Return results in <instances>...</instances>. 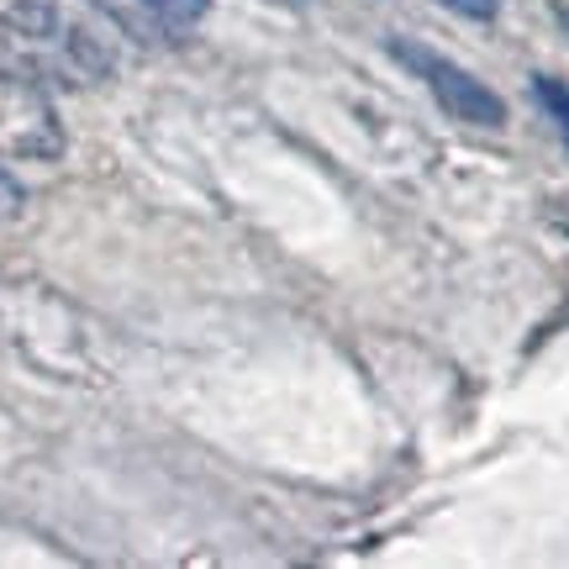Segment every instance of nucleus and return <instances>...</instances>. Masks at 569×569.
<instances>
[{
  "instance_id": "5",
  "label": "nucleus",
  "mask_w": 569,
  "mask_h": 569,
  "mask_svg": "<svg viewBox=\"0 0 569 569\" xmlns=\"http://www.w3.org/2000/svg\"><path fill=\"white\" fill-rule=\"evenodd\" d=\"M532 101L543 106V117L559 127V138L569 142V84L553 74H532Z\"/></svg>"
},
{
  "instance_id": "2",
  "label": "nucleus",
  "mask_w": 569,
  "mask_h": 569,
  "mask_svg": "<svg viewBox=\"0 0 569 569\" xmlns=\"http://www.w3.org/2000/svg\"><path fill=\"white\" fill-rule=\"evenodd\" d=\"M390 59L401 63L411 80H422V90L443 106L453 122H465V127L507 122V101H501L486 80H475L465 63H453L448 53H438V48H427V42H417V38H390Z\"/></svg>"
},
{
  "instance_id": "7",
  "label": "nucleus",
  "mask_w": 569,
  "mask_h": 569,
  "mask_svg": "<svg viewBox=\"0 0 569 569\" xmlns=\"http://www.w3.org/2000/svg\"><path fill=\"white\" fill-rule=\"evenodd\" d=\"M553 17H559V27H565V38H569V6H565V0L553 6Z\"/></svg>"
},
{
  "instance_id": "4",
  "label": "nucleus",
  "mask_w": 569,
  "mask_h": 569,
  "mask_svg": "<svg viewBox=\"0 0 569 569\" xmlns=\"http://www.w3.org/2000/svg\"><path fill=\"white\" fill-rule=\"evenodd\" d=\"M127 11H138L142 21H153L163 32H190V27H201L206 11H211V0H122Z\"/></svg>"
},
{
  "instance_id": "6",
  "label": "nucleus",
  "mask_w": 569,
  "mask_h": 569,
  "mask_svg": "<svg viewBox=\"0 0 569 569\" xmlns=\"http://www.w3.org/2000/svg\"><path fill=\"white\" fill-rule=\"evenodd\" d=\"M438 6L453 11V17H469V21H490L501 11V0H438Z\"/></svg>"
},
{
  "instance_id": "1",
  "label": "nucleus",
  "mask_w": 569,
  "mask_h": 569,
  "mask_svg": "<svg viewBox=\"0 0 569 569\" xmlns=\"http://www.w3.org/2000/svg\"><path fill=\"white\" fill-rule=\"evenodd\" d=\"M122 21L101 0H11L0 11V48L42 84L96 90L122 74Z\"/></svg>"
},
{
  "instance_id": "3",
  "label": "nucleus",
  "mask_w": 569,
  "mask_h": 569,
  "mask_svg": "<svg viewBox=\"0 0 569 569\" xmlns=\"http://www.w3.org/2000/svg\"><path fill=\"white\" fill-rule=\"evenodd\" d=\"M63 153V122L42 80H32L21 63L0 59V159L53 163Z\"/></svg>"
}]
</instances>
